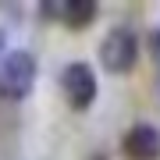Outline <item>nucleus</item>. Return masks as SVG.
<instances>
[{"instance_id":"obj_1","label":"nucleus","mask_w":160,"mask_h":160,"mask_svg":"<svg viewBox=\"0 0 160 160\" xmlns=\"http://www.w3.org/2000/svg\"><path fill=\"white\" fill-rule=\"evenodd\" d=\"M36 75H39V64H36V53L32 50H11L4 53L0 61V96L4 100H25L36 86Z\"/></svg>"},{"instance_id":"obj_2","label":"nucleus","mask_w":160,"mask_h":160,"mask_svg":"<svg viewBox=\"0 0 160 160\" xmlns=\"http://www.w3.org/2000/svg\"><path fill=\"white\" fill-rule=\"evenodd\" d=\"M139 61V36L128 25H114L100 39V64L107 75H128Z\"/></svg>"},{"instance_id":"obj_3","label":"nucleus","mask_w":160,"mask_h":160,"mask_svg":"<svg viewBox=\"0 0 160 160\" xmlns=\"http://www.w3.org/2000/svg\"><path fill=\"white\" fill-rule=\"evenodd\" d=\"M61 89L71 110H89L92 100H96V71L86 61H71L61 71Z\"/></svg>"},{"instance_id":"obj_4","label":"nucleus","mask_w":160,"mask_h":160,"mask_svg":"<svg viewBox=\"0 0 160 160\" xmlns=\"http://www.w3.org/2000/svg\"><path fill=\"white\" fill-rule=\"evenodd\" d=\"M121 146H125L128 160H160V132L153 125H146V121H139V125H132L125 132Z\"/></svg>"},{"instance_id":"obj_5","label":"nucleus","mask_w":160,"mask_h":160,"mask_svg":"<svg viewBox=\"0 0 160 160\" xmlns=\"http://www.w3.org/2000/svg\"><path fill=\"white\" fill-rule=\"evenodd\" d=\"M43 18H57V22L71 25V29H82L96 18V4L92 0H50V4H39Z\"/></svg>"},{"instance_id":"obj_6","label":"nucleus","mask_w":160,"mask_h":160,"mask_svg":"<svg viewBox=\"0 0 160 160\" xmlns=\"http://www.w3.org/2000/svg\"><path fill=\"white\" fill-rule=\"evenodd\" d=\"M149 50H153V57L160 61V25H153V32H149Z\"/></svg>"},{"instance_id":"obj_7","label":"nucleus","mask_w":160,"mask_h":160,"mask_svg":"<svg viewBox=\"0 0 160 160\" xmlns=\"http://www.w3.org/2000/svg\"><path fill=\"white\" fill-rule=\"evenodd\" d=\"M4 53H7V29H0V61H4Z\"/></svg>"}]
</instances>
